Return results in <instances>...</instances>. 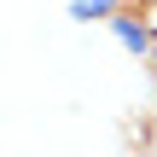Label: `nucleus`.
<instances>
[{
  "mask_svg": "<svg viewBox=\"0 0 157 157\" xmlns=\"http://www.w3.org/2000/svg\"><path fill=\"white\" fill-rule=\"evenodd\" d=\"M117 35H122L128 47H146V29H140V23H117Z\"/></svg>",
  "mask_w": 157,
  "mask_h": 157,
  "instance_id": "f257e3e1",
  "label": "nucleus"
}]
</instances>
